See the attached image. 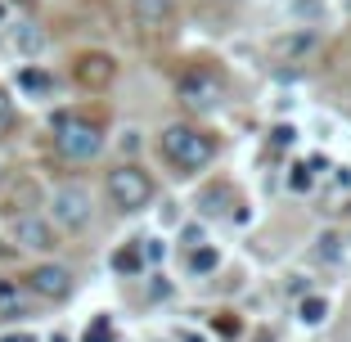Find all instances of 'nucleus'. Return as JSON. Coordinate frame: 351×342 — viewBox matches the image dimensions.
<instances>
[{"mask_svg":"<svg viewBox=\"0 0 351 342\" xmlns=\"http://www.w3.org/2000/svg\"><path fill=\"white\" fill-rule=\"evenodd\" d=\"M158 154H162L180 176H194V171H207V167L217 162L221 145H217L212 131H203V126H194V122H171L158 135Z\"/></svg>","mask_w":351,"mask_h":342,"instance_id":"obj_1","label":"nucleus"},{"mask_svg":"<svg viewBox=\"0 0 351 342\" xmlns=\"http://www.w3.org/2000/svg\"><path fill=\"white\" fill-rule=\"evenodd\" d=\"M104 194H108V203H113L117 212H145L149 203H154V176H149L140 162H122L113 167L108 176H104Z\"/></svg>","mask_w":351,"mask_h":342,"instance_id":"obj_2","label":"nucleus"},{"mask_svg":"<svg viewBox=\"0 0 351 342\" xmlns=\"http://www.w3.org/2000/svg\"><path fill=\"white\" fill-rule=\"evenodd\" d=\"M54 149H59V158H68V162H90V158H99V149H104L99 122H90V117H82V113H59L54 117Z\"/></svg>","mask_w":351,"mask_h":342,"instance_id":"obj_3","label":"nucleus"},{"mask_svg":"<svg viewBox=\"0 0 351 342\" xmlns=\"http://www.w3.org/2000/svg\"><path fill=\"white\" fill-rule=\"evenodd\" d=\"M95 217V198L86 185H59L50 194V221L59 230H86Z\"/></svg>","mask_w":351,"mask_h":342,"instance_id":"obj_4","label":"nucleus"},{"mask_svg":"<svg viewBox=\"0 0 351 342\" xmlns=\"http://www.w3.org/2000/svg\"><path fill=\"white\" fill-rule=\"evenodd\" d=\"M73 289H77L73 270L59 266V261H41V266H32V275H27V293H36V297H45V302H68Z\"/></svg>","mask_w":351,"mask_h":342,"instance_id":"obj_5","label":"nucleus"},{"mask_svg":"<svg viewBox=\"0 0 351 342\" xmlns=\"http://www.w3.org/2000/svg\"><path fill=\"white\" fill-rule=\"evenodd\" d=\"M176 90H180V104H185V108H194V113H212V108L221 104V82H217L212 73H203V68L185 73Z\"/></svg>","mask_w":351,"mask_h":342,"instance_id":"obj_6","label":"nucleus"},{"mask_svg":"<svg viewBox=\"0 0 351 342\" xmlns=\"http://www.w3.org/2000/svg\"><path fill=\"white\" fill-rule=\"evenodd\" d=\"M73 77H77V86H86V90H108V86L117 82V59L104 54V50H86V54H77Z\"/></svg>","mask_w":351,"mask_h":342,"instance_id":"obj_7","label":"nucleus"},{"mask_svg":"<svg viewBox=\"0 0 351 342\" xmlns=\"http://www.w3.org/2000/svg\"><path fill=\"white\" fill-rule=\"evenodd\" d=\"M14 243H19L23 252H54V221L19 217L14 221Z\"/></svg>","mask_w":351,"mask_h":342,"instance_id":"obj_8","label":"nucleus"},{"mask_svg":"<svg viewBox=\"0 0 351 342\" xmlns=\"http://www.w3.org/2000/svg\"><path fill=\"white\" fill-rule=\"evenodd\" d=\"M131 14L145 32H162L176 14V0H131Z\"/></svg>","mask_w":351,"mask_h":342,"instance_id":"obj_9","label":"nucleus"},{"mask_svg":"<svg viewBox=\"0 0 351 342\" xmlns=\"http://www.w3.org/2000/svg\"><path fill=\"white\" fill-rule=\"evenodd\" d=\"M23 315H27V289L0 280V320H23Z\"/></svg>","mask_w":351,"mask_h":342,"instance_id":"obj_10","label":"nucleus"},{"mask_svg":"<svg viewBox=\"0 0 351 342\" xmlns=\"http://www.w3.org/2000/svg\"><path fill=\"white\" fill-rule=\"evenodd\" d=\"M113 270H117V275H140V270H145V252H140V243L117 248L113 252Z\"/></svg>","mask_w":351,"mask_h":342,"instance_id":"obj_11","label":"nucleus"},{"mask_svg":"<svg viewBox=\"0 0 351 342\" xmlns=\"http://www.w3.org/2000/svg\"><path fill=\"white\" fill-rule=\"evenodd\" d=\"M19 86L27 95H50L54 90V77L45 73V68H23V73H19Z\"/></svg>","mask_w":351,"mask_h":342,"instance_id":"obj_12","label":"nucleus"},{"mask_svg":"<svg viewBox=\"0 0 351 342\" xmlns=\"http://www.w3.org/2000/svg\"><path fill=\"white\" fill-rule=\"evenodd\" d=\"M41 45H45V36L36 27H14V50L19 54H41Z\"/></svg>","mask_w":351,"mask_h":342,"instance_id":"obj_13","label":"nucleus"},{"mask_svg":"<svg viewBox=\"0 0 351 342\" xmlns=\"http://www.w3.org/2000/svg\"><path fill=\"white\" fill-rule=\"evenodd\" d=\"M324 315H329V302H324V297H306L298 306V320L311 324V329H315V324H324Z\"/></svg>","mask_w":351,"mask_h":342,"instance_id":"obj_14","label":"nucleus"},{"mask_svg":"<svg viewBox=\"0 0 351 342\" xmlns=\"http://www.w3.org/2000/svg\"><path fill=\"white\" fill-rule=\"evenodd\" d=\"M82 342H117V338H113V320H108V315H95V324L86 329Z\"/></svg>","mask_w":351,"mask_h":342,"instance_id":"obj_15","label":"nucleus"},{"mask_svg":"<svg viewBox=\"0 0 351 342\" xmlns=\"http://www.w3.org/2000/svg\"><path fill=\"white\" fill-rule=\"evenodd\" d=\"M189 270H217V248H194L189 252Z\"/></svg>","mask_w":351,"mask_h":342,"instance_id":"obj_16","label":"nucleus"},{"mask_svg":"<svg viewBox=\"0 0 351 342\" xmlns=\"http://www.w3.org/2000/svg\"><path fill=\"white\" fill-rule=\"evenodd\" d=\"M14 131V99H10V90L0 86V135H10Z\"/></svg>","mask_w":351,"mask_h":342,"instance_id":"obj_17","label":"nucleus"},{"mask_svg":"<svg viewBox=\"0 0 351 342\" xmlns=\"http://www.w3.org/2000/svg\"><path fill=\"white\" fill-rule=\"evenodd\" d=\"M0 342H36V333H0Z\"/></svg>","mask_w":351,"mask_h":342,"instance_id":"obj_18","label":"nucleus"},{"mask_svg":"<svg viewBox=\"0 0 351 342\" xmlns=\"http://www.w3.org/2000/svg\"><path fill=\"white\" fill-rule=\"evenodd\" d=\"M0 23H5V0H0Z\"/></svg>","mask_w":351,"mask_h":342,"instance_id":"obj_19","label":"nucleus"}]
</instances>
